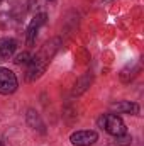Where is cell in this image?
<instances>
[{"instance_id": "cell-1", "label": "cell", "mask_w": 144, "mask_h": 146, "mask_svg": "<svg viewBox=\"0 0 144 146\" xmlns=\"http://www.w3.org/2000/svg\"><path fill=\"white\" fill-rule=\"evenodd\" d=\"M48 51H49V44H46L36 56H32V60H31V63H29V68H27V75H26V78H27L29 82L37 80V78L44 73L46 66H48V61H49V58H51V54H48Z\"/></svg>"}, {"instance_id": "cell-2", "label": "cell", "mask_w": 144, "mask_h": 146, "mask_svg": "<svg viewBox=\"0 0 144 146\" xmlns=\"http://www.w3.org/2000/svg\"><path fill=\"white\" fill-rule=\"evenodd\" d=\"M98 126L102 129H105L108 134H112V136H120V134L126 133L124 121L119 115H115V114H104L98 119Z\"/></svg>"}, {"instance_id": "cell-3", "label": "cell", "mask_w": 144, "mask_h": 146, "mask_svg": "<svg viewBox=\"0 0 144 146\" xmlns=\"http://www.w3.org/2000/svg\"><path fill=\"white\" fill-rule=\"evenodd\" d=\"M17 76L15 73L10 72L9 68H0V94L10 95L17 90Z\"/></svg>"}, {"instance_id": "cell-4", "label": "cell", "mask_w": 144, "mask_h": 146, "mask_svg": "<svg viewBox=\"0 0 144 146\" xmlns=\"http://www.w3.org/2000/svg\"><path fill=\"white\" fill-rule=\"evenodd\" d=\"M98 134L95 131H76L70 136V141L75 146H92L97 143Z\"/></svg>"}, {"instance_id": "cell-5", "label": "cell", "mask_w": 144, "mask_h": 146, "mask_svg": "<svg viewBox=\"0 0 144 146\" xmlns=\"http://www.w3.org/2000/svg\"><path fill=\"white\" fill-rule=\"evenodd\" d=\"M44 22H46V14H39V15H36V17L31 21V24H29V27H27V44H29V46L34 44L37 31H39V27H41Z\"/></svg>"}, {"instance_id": "cell-6", "label": "cell", "mask_w": 144, "mask_h": 146, "mask_svg": "<svg viewBox=\"0 0 144 146\" xmlns=\"http://www.w3.org/2000/svg\"><path fill=\"white\" fill-rule=\"evenodd\" d=\"M17 49V41L12 37H3L0 39V61L9 60Z\"/></svg>"}, {"instance_id": "cell-7", "label": "cell", "mask_w": 144, "mask_h": 146, "mask_svg": "<svg viewBox=\"0 0 144 146\" xmlns=\"http://www.w3.org/2000/svg\"><path fill=\"white\" fill-rule=\"evenodd\" d=\"M112 109L117 110V112H126V114H139V106L134 104V102H117V104H112Z\"/></svg>"}, {"instance_id": "cell-8", "label": "cell", "mask_w": 144, "mask_h": 146, "mask_svg": "<svg viewBox=\"0 0 144 146\" xmlns=\"http://www.w3.org/2000/svg\"><path fill=\"white\" fill-rule=\"evenodd\" d=\"M132 143V138L127 134V133H124V134H120V136H115V145L117 146H127Z\"/></svg>"}, {"instance_id": "cell-9", "label": "cell", "mask_w": 144, "mask_h": 146, "mask_svg": "<svg viewBox=\"0 0 144 146\" xmlns=\"http://www.w3.org/2000/svg\"><path fill=\"white\" fill-rule=\"evenodd\" d=\"M31 60H32V56H31L29 53H20V54H17V56H15V60H14V61H15L17 65H29V63H31Z\"/></svg>"}, {"instance_id": "cell-10", "label": "cell", "mask_w": 144, "mask_h": 146, "mask_svg": "<svg viewBox=\"0 0 144 146\" xmlns=\"http://www.w3.org/2000/svg\"><path fill=\"white\" fill-rule=\"evenodd\" d=\"M104 2H112V0H104Z\"/></svg>"}, {"instance_id": "cell-11", "label": "cell", "mask_w": 144, "mask_h": 146, "mask_svg": "<svg viewBox=\"0 0 144 146\" xmlns=\"http://www.w3.org/2000/svg\"><path fill=\"white\" fill-rule=\"evenodd\" d=\"M0 146H3V145H2V141H0Z\"/></svg>"}, {"instance_id": "cell-12", "label": "cell", "mask_w": 144, "mask_h": 146, "mask_svg": "<svg viewBox=\"0 0 144 146\" xmlns=\"http://www.w3.org/2000/svg\"><path fill=\"white\" fill-rule=\"evenodd\" d=\"M49 2H54V0H49Z\"/></svg>"}, {"instance_id": "cell-13", "label": "cell", "mask_w": 144, "mask_h": 146, "mask_svg": "<svg viewBox=\"0 0 144 146\" xmlns=\"http://www.w3.org/2000/svg\"><path fill=\"white\" fill-rule=\"evenodd\" d=\"M0 2H2V0H0Z\"/></svg>"}]
</instances>
